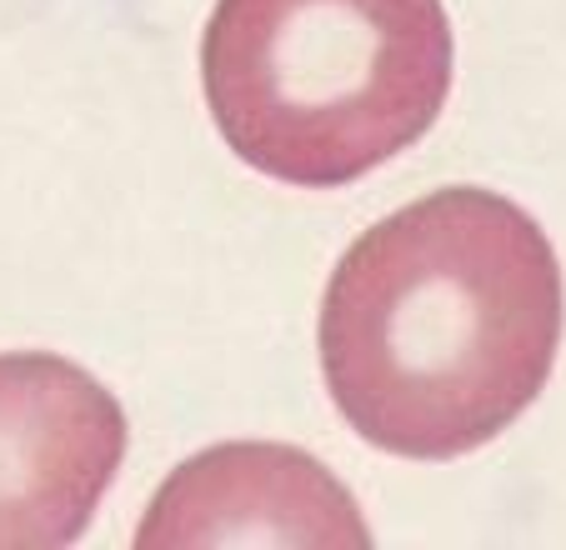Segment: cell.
I'll return each mask as SVG.
<instances>
[{
    "mask_svg": "<svg viewBox=\"0 0 566 550\" xmlns=\"http://www.w3.org/2000/svg\"><path fill=\"white\" fill-rule=\"evenodd\" d=\"M441 0H216L206 106L251 170L336 191L437 126L451 91Z\"/></svg>",
    "mask_w": 566,
    "mask_h": 550,
    "instance_id": "cell-2",
    "label": "cell"
},
{
    "mask_svg": "<svg viewBox=\"0 0 566 550\" xmlns=\"http://www.w3.org/2000/svg\"><path fill=\"white\" fill-rule=\"evenodd\" d=\"M136 546H371L352 490L296 445L235 441L156 490Z\"/></svg>",
    "mask_w": 566,
    "mask_h": 550,
    "instance_id": "cell-4",
    "label": "cell"
},
{
    "mask_svg": "<svg viewBox=\"0 0 566 550\" xmlns=\"http://www.w3.org/2000/svg\"><path fill=\"white\" fill-rule=\"evenodd\" d=\"M566 286L516 201L447 186L376 221L321 300V371L336 411L407 461H451L502 435L562 350Z\"/></svg>",
    "mask_w": 566,
    "mask_h": 550,
    "instance_id": "cell-1",
    "label": "cell"
},
{
    "mask_svg": "<svg viewBox=\"0 0 566 550\" xmlns=\"http://www.w3.org/2000/svg\"><path fill=\"white\" fill-rule=\"evenodd\" d=\"M126 461L120 401L51 350L0 356V546L81 540Z\"/></svg>",
    "mask_w": 566,
    "mask_h": 550,
    "instance_id": "cell-3",
    "label": "cell"
}]
</instances>
